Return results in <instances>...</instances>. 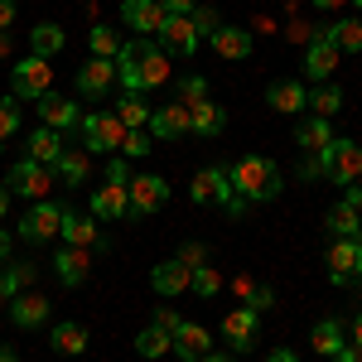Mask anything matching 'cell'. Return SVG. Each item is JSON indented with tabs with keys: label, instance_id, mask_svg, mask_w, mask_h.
Wrapping results in <instances>:
<instances>
[{
	"label": "cell",
	"instance_id": "cell-1",
	"mask_svg": "<svg viewBox=\"0 0 362 362\" xmlns=\"http://www.w3.org/2000/svg\"><path fill=\"white\" fill-rule=\"evenodd\" d=\"M174 73H169V54L155 44V39H126L121 44V54H116V83L126 87V92H150V87L169 83Z\"/></svg>",
	"mask_w": 362,
	"mask_h": 362
},
{
	"label": "cell",
	"instance_id": "cell-2",
	"mask_svg": "<svg viewBox=\"0 0 362 362\" xmlns=\"http://www.w3.org/2000/svg\"><path fill=\"white\" fill-rule=\"evenodd\" d=\"M227 184H232V194H242L247 203H271L285 189L280 184V169L266 155H242L237 165H227Z\"/></svg>",
	"mask_w": 362,
	"mask_h": 362
},
{
	"label": "cell",
	"instance_id": "cell-3",
	"mask_svg": "<svg viewBox=\"0 0 362 362\" xmlns=\"http://www.w3.org/2000/svg\"><path fill=\"white\" fill-rule=\"evenodd\" d=\"M314 155H319V165H324V179L338 184V189L362 179V145H358V140H338L334 136L324 150H314Z\"/></svg>",
	"mask_w": 362,
	"mask_h": 362
},
{
	"label": "cell",
	"instance_id": "cell-4",
	"mask_svg": "<svg viewBox=\"0 0 362 362\" xmlns=\"http://www.w3.org/2000/svg\"><path fill=\"white\" fill-rule=\"evenodd\" d=\"M49 83H54V68H49V58H20V63H15V68H10V97H15V102H20V97H34V102H39V97H44V92H49Z\"/></svg>",
	"mask_w": 362,
	"mask_h": 362
},
{
	"label": "cell",
	"instance_id": "cell-5",
	"mask_svg": "<svg viewBox=\"0 0 362 362\" xmlns=\"http://www.w3.org/2000/svg\"><path fill=\"white\" fill-rule=\"evenodd\" d=\"M121 140H126V126H121L112 112L83 116V145L92 150V155H116V150H121Z\"/></svg>",
	"mask_w": 362,
	"mask_h": 362
},
{
	"label": "cell",
	"instance_id": "cell-6",
	"mask_svg": "<svg viewBox=\"0 0 362 362\" xmlns=\"http://www.w3.org/2000/svg\"><path fill=\"white\" fill-rule=\"evenodd\" d=\"M54 184H58L54 169H49V165H34V160H20V165H10V174H5V189H10V194H20V198H34V203L49 194Z\"/></svg>",
	"mask_w": 362,
	"mask_h": 362
},
{
	"label": "cell",
	"instance_id": "cell-7",
	"mask_svg": "<svg viewBox=\"0 0 362 362\" xmlns=\"http://www.w3.org/2000/svg\"><path fill=\"white\" fill-rule=\"evenodd\" d=\"M155 44L165 49L169 58H194L198 54V29L189 15H165V25L155 29Z\"/></svg>",
	"mask_w": 362,
	"mask_h": 362
},
{
	"label": "cell",
	"instance_id": "cell-8",
	"mask_svg": "<svg viewBox=\"0 0 362 362\" xmlns=\"http://www.w3.org/2000/svg\"><path fill=\"white\" fill-rule=\"evenodd\" d=\"M329 280L338 290L362 280V237H334V247H329Z\"/></svg>",
	"mask_w": 362,
	"mask_h": 362
},
{
	"label": "cell",
	"instance_id": "cell-9",
	"mask_svg": "<svg viewBox=\"0 0 362 362\" xmlns=\"http://www.w3.org/2000/svg\"><path fill=\"white\" fill-rule=\"evenodd\" d=\"M126 194H131V218H145V213H160L169 203V179L160 174H140L126 184Z\"/></svg>",
	"mask_w": 362,
	"mask_h": 362
},
{
	"label": "cell",
	"instance_id": "cell-10",
	"mask_svg": "<svg viewBox=\"0 0 362 362\" xmlns=\"http://www.w3.org/2000/svg\"><path fill=\"white\" fill-rule=\"evenodd\" d=\"M58 227H63V208L49 203V198H39V203L25 213V223H20V237L44 247V242H54V237H58Z\"/></svg>",
	"mask_w": 362,
	"mask_h": 362
},
{
	"label": "cell",
	"instance_id": "cell-11",
	"mask_svg": "<svg viewBox=\"0 0 362 362\" xmlns=\"http://www.w3.org/2000/svg\"><path fill=\"white\" fill-rule=\"evenodd\" d=\"M112 87H116V58H87L78 68V92L87 102H102Z\"/></svg>",
	"mask_w": 362,
	"mask_h": 362
},
{
	"label": "cell",
	"instance_id": "cell-12",
	"mask_svg": "<svg viewBox=\"0 0 362 362\" xmlns=\"http://www.w3.org/2000/svg\"><path fill=\"white\" fill-rule=\"evenodd\" d=\"M58 237H63L68 247L107 251V237L97 232V218H87V213H73V208H63V227H58Z\"/></svg>",
	"mask_w": 362,
	"mask_h": 362
},
{
	"label": "cell",
	"instance_id": "cell-13",
	"mask_svg": "<svg viewBox=\"0 0 362 362\" xmlns=\"http://www.w3.org/2000/svg\"><path fill=\"white\" fill-rule=\"evenodd\" d=\"M92 218H97V223H121V218H131V194H126V184H97V189H92Z\"/></svg>",
	"mask_w": 362,
	"mask_h": 362
},
{
	"label": "cell",
	"instance_id": "cell-14",
	"mask_svg": "<svg viewBox=\"0 0 362 362\" xmlns=\"http://www.w3.org/2000/svg\"><path fill=\"white\" fill-rule=\"evenodd\" d=\"M155 140H184V136H194L189 131V107L184 102H169V107H155L150 112V126H145Z\"/></svg>",
	"mask_w": 362,
	"mask_h": 362
},
{
	"label": "cell",
	"instance_id": "cell-15",
	"mask_svg": "<svg viewBox=\"0 0 362 362\" xmlns=\"http://www.w3.org/2000/svg\"><path fill=\"white\" fill-rule=\"evenodd\" d=\"M338 44H329V39H309L305 44V58H300V68H305V78H314V83H329L338 68Z\"/></svg>",
	"mask_w": 362,
	"mask_h": 362
},
{
	"label": "cell",
	"instance_id": "cell-16",
	"mask_svg": "<svg viewBox=\"0 0 362 362\" xmlns=\"http://www.w3.org/2000/svg\"><path fill=\"white\" fill-rule=\"evenodd\" d=\"M189 194H194V203H218L223 208L227 198H232V184H227V169L223 165H208L194 174V184H189Z\"/></svg>",
	"mask_w": 362,
	"mask_h": 362
},
{
	"label": "cell",
	"instance_id": "cell-17",
	"mask_svg": "<svg viewBox=\"0 0 362 362\" xmlns=\"http://www.w3.org/2000/svg\"><path fill=\"white\" fill-rule=\"evenodd\" d=\"M121 20H126V29H136L140 39H150L155 29L165 25V5L160 0H126L121 5Z\"/></svg>",
	"mask_w": 362,
	"mask_h": 362
},
{
	"label": "cell",
	"instance_id": "cell-18",
	"mask_svg": "<svg viewBox=\"0 0 362 362\" xmlns=\"http://www.w3.org/2000/svg\"><path fill=\"white\" fill-rule=\"evenodd\" d=\"M266 102H271L280 116H300V112H305V102H309V87L300 83V78H280V83L266 87Z\"/></svg>",
	"mask_w": 362,
	"mask_h": 362
},
{
	"label": "cell",
	"instance_id": "cell-19",
	"mask_svg": "<svg viewBox=\"0 0 362 362\" xmlns=\"http://www.w3.org/2000/svg\"><path fill=\"white\" fill-rule=\"evenodd\" d=\"M189 131H194V136H203V140H218L227 131V107L208 102V97H203V102H194V107H189Z\"/></svg>",
	"mask_w": 362,
	"mask_h": 362
},
{
	"label": "cell",
	"instance_id": "cell-20",
	"mask_svg": "<svg viewBox=\"0 0 362 362\" xmlns=\"http://www.w3.org/2000/svg\"><path fill=\"white\" fill-rule=\"evenodd\" d=\"M169 353H179V362H198V358H208V353H213V338H208L203 324H179Z\"/></svg>",
	"mask_w": 362,
	"mask_h": 362
},
{
	"label": "cell",
	"instance_id": "cell-21",
	"mask_svg": "<svg viewBox=\"0 0 362 362\" xmlns=\"http://www.w3.org/2000/svg\"><path fill=\"white\" fill-rule=\"evenodd\" d=\"M54 276L68 285V290H78L87 276H92V261H87V247H63L54 256Z\"/></svg>",
	"mask_w": 362,
	"mask_h": 362
},
{
	"label": "cell",
	"instance_id": "cell-22",
	"mask_svg": "<svg viewBox=\"0 0 362 362\" xmlns=\"http://www.w3.org/2000/svg\"><path fill=\"white\" fill-rule=\"evenodd\" d=\"M39 126H49V131H73V126H78V107H73L68 97H58V92H44V97H39Z\"/></svg>",
	"mask_w": 362,
	"mask_h": 362
},
{
	"label": "cell",
	"instance_id": "cell-23",
	"mask_svg": "<svg viewBox=\"0 0 362 362\" xmlns=\"http://www.w3.org/2000/svg\"><path fill=\"white\" fill-rule=\"evenodd\" d=\"M256 324H261V314L256 309H227V319H223V334H227V343L237 348V353H247L251 348V338H256Z\"/></svg>",
	"mask_w": 362,
	"mask_h": 362
},
{
	"label": "cell",
	"instance_id": "cell-24",
	"mask_svg": "<svg viewBox=\"0 0 362 362\" xmlns=\"http://www.w3.org/2000/svg\"><path fill=\"white\" fill-rule=\"evenodd\" d=\"M150 285H155V295H165V300H174V295H184L189 290V266L174 256V261H160L155 271H150Z\"/></svg>",
	"mask_w": 362,
	"mask_h": 362
},
{
	"label": "cell",
	"instance_id": "cell-25",
	"mask_svg": "<svg viewBox=\"0 0 362 362\" xmlns=\"http://www.w3.org/2000/svg\"><path fill=\"white\" fill-rule=\"evenodd\" d=\"M10 319H15L20 329H39V324L49 319V300H44L39 290H20V295L10 300Z\"/></svg>",
	"mask_w": 362,
	"mask_h": 362
},
{
	"label": "cell",
	"instance_id": "cell-26",
	"mask_svg": "<svg viewBox=\"0 0 362 362\" xmlns=\"http://www.w3.org/2000/svg\"><path fill=\"white\" fill-rule=\"evenodd\" d=\"M68 145H63V131H49V126H39V131H29V160L34 165H49L54 169V160L63 155Z\"/></svg>",
	"mask_w": 362,
	"mask_h": 362
},
{
	"label": "cell",
	"instance_id": "cell-27",
	"mask_svg": "<svg viewBox=\"0 0 362 362\" xmlns=\"http://www.w3.org/2000/svg\"><path fill=\"white\" fill-rule=\"evenodd\" d=\"M208 39H213V49L223 58H247L251 54V29H242V25H218Z\"/></svg>",
	"mask_w": 362,
	"mask_h": 362
},
{
	"label": "cell",
	"instance_id": "cell-28",
	"mask_svg": "<svg viewBox=\"0 0 362 362\" xmlns=\"http://www.w3.org/2000/svg\"><path fill=\"white\" fill-rule=\"evenodd\" d=\"M34 276H39L34 261H10V266H0V300H15L20 290H29Z\"/></svg>",
	"mask_w": 362,
	"mask_h": 362
},
{
	"label": "cell",
	"instance_id": "cell-29",
	"mask_svg": "<svg viewBox=\"0 0 362 362\" xmlns=\"http://www.w3.org/2000/svg\"><path fill=\"white\" fill-rule=\"evenodd\" d=\"M87 174H92V160H87L83 150H63V155L54 160L58 184H73V189H78V184H87Z\"/></svg>",
	"mask_w": 362,
	"mask_h": 362
},
{
	"label": "cell",
	"instance_id": "cell-30",
	"mask_svg": "<svg viewBox=\"0 0 362 362\" xmlns=\"http://www.w3.org/2000/svg\"><path fill=\"white\" fill-rule=\"evenodd\" d=\"M63 44H68V34H63L54 20H44V25L29 29V49H34V58H54V54H63Z\"/></svg>",
	"mask_w": 362,
	"mask_h": 362
},
{
	"label": "cell",
	"instance_id": "cell-31",
	"mask_svg": "<svg viewBox=\"0 0 362 362\" xmlns=\"http://www.w3.org/2000/svg\"><path fill=\"white\" fill-rule=\"evenodd\" d=\"M49 343H54V353H63V358H83L87 353V329L83 324H54Z\"/></svg>",
	"mask_w": 362,
	"mask_h": 362
},
{
	"label": "cell",
	"instance_id": "cell-32",
	"mask_svg": "<svg viewBox=\"0 0 362 362\" xmlns=\"http://www.w3.org/2000/svg\"><path fill=\"white\" fill-rule=\"evenodd\" d=\"M343 343H348V338H343V324H338V319H319L314 334H309V348H314L319 358H334Z\"/></svg>",
	"mask_w": 362,
	"mask_h": 362
},
{
	"label": "cell",
	"instance_id": "cell-33",
	"mask_svg": "<svg viewBox=\"0 0 362 362\" xmlns=\"http://www.w3.org/2000/svg\"><path fill=\"white\" fill-rule=\"evenodd\" d=\"M116 121H121L126 131H145V126H150V102H145L140 92H126V97L116 102Z\"/></svg>",
	"mask_w": 362,
	"mask_h": 362
},
{
	"label": "cell",
	"instance_id": "cell-34",
	"mask_svg": "<svg viewBox=\"0 0 362 362\" xmlns=\"http://www.w3.org/2000/svg\"><path fill=\"white\" fill-rule=\"evenodd\" d=\"M295 140H300L305 150H324V145L334 140V126H329L324 116H305V121L295 126Z\"/></svg>",
	"mask_w": 362,
	"mask_h": 362
},
{
	"label": "cell",
	"instance_id": "cell-35",
	"mask_svg": "<svg viewBox=\"0 0 362 362\" xmlns=\"http://www.w3.org/2000/svg\"><path fill=\"white\" fill-rule=\"evenodd\" d=\"M305 112H309V116H324V121H329V116L343 112V92H338L334 83L314 87V92H309V102H305Z\"/></svg>",
	"mask_w": 362,
	"mask_h": 362
},
{
	"label": "cell",
	"instance_id": "cell-36",
	"mask_svg": "<svg viewBox=\"0 0 362 362\" xmlns=\"http://www.w3.org/2000/svg\"><path fill=\"white\" fill-rule=\"evenodd\" d=\"M324 227H329L334 237H362V218H358V208H348V203H334L329 218H324Z\"/></svg>",
	"mask_w": 362,
	"mask_h": 362
},
{
	"label": "cell",
	"instance_id": "cell-37",
	"mask_svg": "<svg viewBox=\"0 0 362 362\" xmlns=\"http://www.w3.org/2000/svg\"><path fill=\"white\" fill-rule=\"evenodd\" d=\"M169 348H174V334H165V329H155V324L136 334V353H140V358H165Z\"/></svg>",
	"mask_w": 362,
	"mask_h": 362
},
{
	"label": "cell",
	"instance_id": "cell-38",
	"mask_svg": "<svg viewBox=\"0 0 362 362\" xmlns=\"http://www.w3.org/2000/svg\"><path fill=\"white\" fill-rule=\"evenodd\" d=\"M87 44H92V58H116L126 39H116V29H112V25H92Z\"/></svg>",
	"mask_w": 362,
	"mask_h": 362
},
{
	"label": "cell",
	"instance_id": "cell-39",
	"mask_svg": "<svg viewBox=\"0 0 362 362\" xmlns=\"http://www.w3.org/2000/svg\"><path fill=\"white\" fill-rule=\"evenodd\" d=\"M189 290H194V295H203V300H213V295L223 290V276L203 261V266H194V271H189Z\"/></svg>",
	"mask_w": 362,
	"mask_h": 362
},
{
	"label": "cell",
	"instance_id": "cell-40",
	"mask_svg": "<svg viewBox=\"0 0 362 362\" xmlns=\"http://www.w3.org/2000/svg\"><path fill=\"white\" fill-rule=\"evenodd\" d=\"M334 44H338V54H358L362 49V20H334Z\"/></svg>",
	"mask_w": 362,
	"mask_h": 362
},
{
	"label": "cell",
	"instance_id": "cell-41",
	"mask_svg": "<svg viewBox=\"0 0 362 362\" xmlns=\"http://www.w3.org/2000/svg\"><path fill=\"white\" fill-rule=\"evenodd\" d=\"M203 97H208V78H198V73L179 78V102H184V107H194V102H203Z\"/></svg>",
	"mask_w": 362,
	"mask_h": 362
},
{
	"label": "cell",
	"instance_id": "cell-42",
	"mask_svg": "<svg viewBox=\"0 0 362 362\" xmlns=\"http://www.w3.org/2000/svg\"><path fill=\"white\" fill-rule=\"evenodd\" d=\"M20 131V107H15V97H0V145Z\"/></svg>",
	"mask_w": 362,
	"mask_h": 362
},
{
	"label": "cell",
	"instance_id": "cell-43",
	"mask_svg": "<svg viewBox=\"0 0 362 362\" xmlns=\"http://www.w3.org/2000/svg\"><path fill=\"white\" fill-rule=\"evenodd\" d=\"M121 150H126L131 160H140V155H150V150H155V136H150V131H126Z\"/></svg>",
	"mask_w": 362,
	"mask_h": 362
},
{
	"label": "cell",
	"instance_id": "cell-44",
	"mask_svg": "<svg viewBox=\"0 0 362 362\" xmlns=\"http://www.w3.org/2000/svg\"><path fill=\"white\" fill-rule=\"evenodd\" d=\"M247 309H256V314L276 309V290H271V285H256V290H251V300H247Z\"/></svg>",
	"mask_w": 362,
	"mask_h": 362
},
{
	"label": "cell",
	"instance_id": "cell-45",
	"mask_svg": "<svg viewBox=\"0 0 362 362\" xmlns=\"http://www.w3.org/2000/svg\"><path fill=\"white\" fill-rule=\"evenodd\" d=\"M179 261L194 271V266H203V261H208V247H203V242H184V247H179Z\"/></svg>",
	"mask_w": 362,
	"mask_h": 362
},
{
	"label": "cell",
	"instance_id": "cell-46",
	"mask_svg": "<svg viewBox=\"0 0 362 362\" xmlns=\"http://www.w3.org/2000/svg\"><path fill=\"white\" fill-rule=\"evenodd\" d=\"M107 184H131V165L121 155H112V165H107Z\"/></svg>",
	"mask_w": 362,
	"mask_h": 362
},
{
	"label": "cell",
	"instance_id": "cell-47",
	"mask_svg": "<svg viewBox=\"0 0 362 362\" xmlns=\"http://www.w3.org/2000/svg\"><path fill=\"white\" fill-rule=\"evenodd\" d=\"M179 324H184V319H179V314H174V309H155V329H165V334H174V329H179Z\"/></svg>",
	"mask_w": 362,
	"mask_h": 362
},
{
	"label": "cell",
	"instance_id": "cell-48",
	"mask_svg": "<svg viewBox=\"0 0 362 362\" xmlns=\"http://www.w3.org/2000/svg\"><path fill=\"white\" fill-rule=\"evenodd\" d=\"M189 20H194V29H198V34H203V29H208V34L218 29V15H213V10H203V5H198V10L189 15Z\"/></svg>",
	"mask_w": 362,
	"mask_h": 362
},
{
	"label": "cell",
	"instance_id": "cell-49",
	"mask_svg": "<svg viewBox=\"0 0 362 362\" xmlns=\"http://www.w3.org/2000/svg\"><path fill=\"white\" fill-rule=\"evenodd\" d=\"M165 5V15H194L198 10V0H160Z\"/></svg>",
	"mask_w": 362,
	"mask_h": 362
},
{
	"label": "cell",
	"instance_id": "cell-50",
	"mask_svg": "<svg viewBox=\"0 0 362 362\" xmlns=\"http://www.w3.org/2000/svg\"><path fill=\"white\" fill-rule=\"evenodd\" d=\"M251 290H256L251 276H232V295H237V300H251Z\"/></svg>",
	"mask_w": 362,
	"mask_h": 362
},
{
	"label": "cell",
	"instance_id": "cell-51",
	"mask_svg": "<svg viewBox=\"0 0 362 362\" xmlns=\"http://www.w3.org/2000/svg\"><path fill=\"white\" fill-rule=\"evenodd\" d=\"M15 15H20V5H15V0H0V29L15 25Z\"/></svg>",
	"mask_w": 362,
	"mask_h": 362
},
{
	"label": "cell",
	"instance_id": "cell-52",
	"mask_svg": "<svg viewBox=\"0 0 362 362\" xmlns=\"http://www.w3.org/2000/svg\"><path fill=\"white\" fill-rule=\"evenodd\" d=\"M343 203H348V208H358V213H362V184H343Z\"/></svg>",
	"mask_w": 362,
	"mask_h": 362
},
{
	"label": "cell",
	"instance_id": "cell-53",
	"mask_svg": "<svg viewBox=\"0 0 362 362\" xmlns=\"http://www.w3.org/2000/svg\"><path fill=\"white\" fill-rule=\"evenodd\" d=\"M334 362H362V348L358 343H343V348L334 353Z\"/></svg>",
	"mask_w": 362,
	"mask_h": 362
},
{
	"label": "cell",
	"instance_id": "cell-54",
	"mask_svg": "<svg viewBox=\"0 0 362 362\" xmlns=\"http://www.w3.org/2000/svg\"><path fill=\"white\" fill-rule=\"evenodd\" d=\"M290 39H300V44H309V39H314V29H309V25H290Z\"/></svg>",
	"mask_w": 362,
	"mask_h": 362
},
{
	"label": "cell",
	"instance_id": "cell-55",
	"mask_svg": "<svg viewBox=\"0 0 362 362\" xmlns=\"http://www.w3.org/2000/svg\"><path fill=\"white\" fill-rule=\"evenodd\" d=\"M266 362H300V358H295L290 348H276V353H271V358H266Z\"/></svg>",
	"mask_w": 362,
	"mask_h": 362
},
{
	"label": "cell",
	"instance_id": "cell-56",
	"mask_svg": "<svg viewBox=\"0 0 362 362\" xmlns=\"http://www.w3.org/2000/svg\"><path fill=\"white\" fill-rule=\"evenodd\" d=\"M348 0H314V10H343Z\"/></svg>",
	"mask_w": 362,
	"mask_h": 362
},
{
	"label": "cell",
	"instance_id": "cell-57",
	"mask_svg": "<svg viewBox=\"0 0 362 362\" xmlns=\"http://www.w3.org/2000/svg\"><path fill=\"white\" fill-rule=\"evenodd\" d=\"M10 261V232H0V266Z\"/></svg>",
	"mask_w": 362,
	"mask_h": 362
},
{
	"label": "cell",
	"instance_id": "cell-58",
	"mask_svg": "<svg viewBox=\"0 0 362 362\" xmlns=\"http://www.w3.org/2000/svg\"><path fill=\"white\" fill-rule=\"evenodd\" d=\"M353 343L362 348V314H353Z\"/></svg>",
	"mask_w": 362,
	"mask_h": 362
},
{
	"label": "cell",
	"instance_id": "cell-59",
	"mask_svg": "<svg viewBox=\"0 0 362 362\" xmlns=\"http://www.w3.org/2000/svg\"><path fill=\"white\" fill-rule=\"evenodd\" d=\"M10 49H15V44H10V34L0 29V58H10Z\"/></svg>",
	"mask_w": 362,
	"mask_h": 362
},
{
	"label": "cell",
	"instance_id": "cell-60",
	"mask_svg": "<svg viewBox=\"0 0 362 362\" xmlns=\"http://www.w3.org/2000/svg\"><path fill=\"white\" fill-rule=\"evenodd\" d=\"M5 213H10V189L0 184V218H5Z\"/></svg>",
	"mask_w": 362,
	"mask_h": 362
},
{
	"label": "cell",
	"instance_id": "cell-61",
	"mask_svg": "<svg viewBox=\"0 0 362 362\" xmlns=\"http://www.w3.org/2000/svg\"><path fill=\"white\" fill-rule=\"evenodd\" d=\"M0 362H20V353H15V348H5V343H0Z\"/></svg>",
	"mask_w": 362,
	"mask_h": 362
},
{
	"label": "cell",
	"instance_id": "cell-62",
	"mask_svg": "<svg viewBox=\"0 0 362 362\" xmlns=\"http://www.w3.org/2000/svg\"><path fill=\"white\" fill-rule=\"evenodd\" d=\"M198 362H232L227 353H208V358H198Z\"/></svg>",
	"mask_w": 362,
	"mask_h": 362
},
{
	"label": "cell",
	"instance_id": "cell-63",
	"mask_svg": "<svg viewBox=\"0 0 362 362\" xmlns=\"http://www.w3.org/2000/svg\"><path fill=\"white\" fill-rule=\"evenodd\" d=\"M353 5H358V10H362V0H353Z\"/></svg>",
	"mask_w": 362,
	"mask_h": 362
}]
</instances>
